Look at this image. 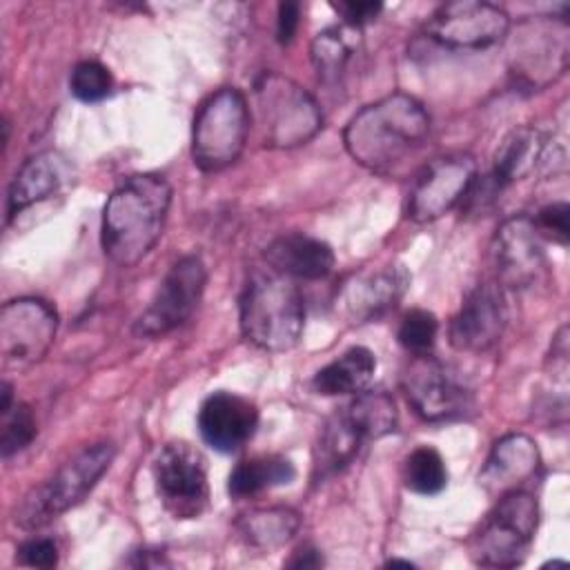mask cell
I'll list each match as a JSON object with an SVG mask.
<instances>
[{
	"label": "cell",
	"instance_id": "cell-1",
	"mask_svg": "<svg viewBox=\"0 0 570 570\" xmlns=\"http://www.w3.org/2000/svg\"><path fill=\"white\" fill-rule=\"evenodd\" d=\"M430 116L410 94H387L356 111L343 129L350 158L367 171L390 176L428 140Z\"/></svg>",
	"mask_w": 570,
	"mask_h": 570
},
{
	"label": "cell",
	"instance_id": "cell-2",
	"mask_svg": "<svg viewBox=\"0 0 570 570\" xmlns=\"http://www.w3.org/2000/svg\"><path fill=\"white\" fill-rule=\"evenodd\" d=\"M171 205V185L160 174H134L118 183L102 209L100 245L118 267H134L158 243Z\"/></svg>",
	"mask_w": 570,
	"mask_h": 570
},
{
	"label": "cell",
	"instance_id": "cell-3",
	"mask_svg": "<svg viewBox=\"0 0 570 570\" xmlns=\"http://www.w3.org/2000/svg\"><path fill=\"white\" fill-rule=\"evenodd\" d=\"M238 323L243 336L258 350L287 352L296 347L305 325L298 285L269 267L252 272L238 298Z\"/></svg>",
	"mask_w": 570,
	"mask_h": 570
},
{
	"label": "cell",
	"instance_id": "cell-4",
	"mask_svg": "<svg viewBox=\"0 0 570 570\" xmlns=\"http://www.w3.org/2000/svg\"><path fill=\"white\" fill-rule=\"evenodd\" d=\"M254 107L265 147L292 149L312 140L323 127L316 100L292 78L263 71L254 80Z\"/></svg>",
	"mask_w": 570,
	"mask_h": 570
},
{
	"label": "cell",
	"instance_id": "cell-5",
	"mask_svg": "<svg viewBox=\"0 0 570 570\" xmlns=\"http://www.w3.org/2000/svg\"><path fill=\"white\" fill-rule=\"evenodd\" d=\"M116 448L107 441L94 443L71 456L45 483L31 488L16 508V523L22 530H38L51 519L78 505L109 470Z\"/></svg>",
	"mask_w": 570,
	"mask_h": 570
},
{
	"label": "cell",
	"instance_id": "cell-6",
	"mask_svg": "<svg viewBox=\"0 0 570 570\" xmlns=\"http://www.w3.org/2000/svg\"><path fill=\"white\" fill-rule=\"evenodd\" d=\"M539 525L537 499L525 490L497 497L468 541L470 559L483 568H514L523 563Z\"/></svg>",
	"mask_w": 570,
	"mask_h": 570
},
{
	"label": "cell",
	"instance_id": "cell-7",
	"mask_svg": "<svg viewBox=\"0 0 570 570\" xmlns=\"http://www.w3.org/2000/svg\"><path fill=\"white\" fill-rule=\"evenodd\" d=\"M249 134V107L236 87L214 91L200 107L191 127L194 165L214 174L243 154Z\"/></svg>",
	"mask_w": 570,
	"mask_h": 570
},
{
	"label": "cell",
	"instance_id": "cell-8",
	"mask_svg": "<svg viewBox=\"0 0 570 570\" xmlns=\"http://www.w3.org/2000/svg\"><path fill=\"white\" fill-rule=\"evenodd\" d=\"M401 387L412 410L430 423L461 419L472 412V390L432 354H416L401 374Z\"/></svg>",
	"mask_w": 570,
	"mask_h": 570
},
{
	"label": "cell",
	"instance_id": "cell-9",
	"mask_svg": "<svg viewBox=\"0 0 570 570\" xmlns=\"http://www.w3.org/2000/svg\"><path fill=\"white\" fill-rule=\"evenodd\" d=\"M207 285V269L200 256L178 258L160 281L154 298L134 323V334L156 338L180 327L196 312Z\"/></svg>",
	"mask_w": 570,
	"mask_h": 570
},
{
	"label": "cell",
	"instance_id": "cell-10",
	"mask_svg": "<svg viewBox=\"0 0 570 570\" xmlns=\"http://www.w3.org/2000/svg\"><path fill=\"white\" fill-rule=\"evenodd\" d=\"M58 332L56 309L33 296L7 301L0 309V356L4 370H27L42 361Z\"/></svg>",
	"mask_w": 570,
	"mask_h": 570
},
{
	"label": "cell",
	"instance_id": "cell-11",
	"mask_svg": "<svg viewBox=\"0 0 570 570\" xmlns=\"http://www.w3.org/2000/svg\"><path fill=\"white\" fill-rule=\"evenodd\" d=\"M154 481L163 508L174 519H196L209 505L203 454L189 443H167L154 459Z\"/></svg>",
	"mask_w": 570,
	"mask_h": 570
},
{
	"label": "cell",
	"instance_id": "cell-12",
	"mask_svg": "<svg viewBox=\"0 0 570 570\" xmlns=\"http://www.w3.org/2000/svg\"><path fill=\"white\" fill-rule=\"evenodd\" d=\"M510 31L508 13L490 2L454 0L441 4L428 20L425 33L448 47L481 51L499 45Z\"/></svg>",
	"mask_w": 570,
	"mask_h": 570
},
{
	"label": "cell",
	"instance_id": "cell-13",
	"mask_svg": "<svg viewBox=\"0 0 570 570\" xmlns=\"http://www.w3.org/2000/svg\"><path fill=\"white\" fill-rule=\"evenodd\" d=\"M476 178V163L468 154H448L430 160L407 198L405 214L412 223H432L463 203Z\"/></svg>",
	"mask_w": 570,
	"mask_h": 570
},
{
	"label": "cell",
	"instance_id": "cell-14",
	"mask_svg": "<svg viewBox=\"0 0 570 570\" xmlns=\"http://www.w3.org/2000/svg\"><path fill=\"white\" fill-rule=\"evenodd\" d=\"M497 283L505 289H525L539 283L548 269L543 236L525 214L505 218L492 238Z\"/></svg>",
	"mask_w": 570,
	"mask_h": 570
},
{
	"label": "cell",
	"instance_id": "cell-15",
	"mask_svg": "<svg viewBox=\"0 0 570 570\" xmlns=\"http://www.w3.org/2000/svg\"><path fill=\"white\" fill-rule=\"evenodd\" d=\"M508 325L505 289L497 281L474 285L459 312L450 321V345L459 352H488L494 347Z\"/></svg>",
	"mask_w": 570,
	"mask_h": 570
},
{
	"label": "cell",
	"instance_id": "cell-16",
	"mask_svg": "<svg viewBox=\"0 0 570 570\" xmlns=\"http://www.w3.org/2000/svg\"><path fill=\"white\" fill-rule=\"evenodd\" d=\"M407 287L410 272L401 263L365 269L343 283L336 296V309L350 323H370L394 309Z\"/></svg>",
	"mask_w": 570,
	"mask_h": 570
},
{
	"label": "cell",
	"instance_id": "cell-17",
	"mask_svg": "<svg viewBox=\"0 0 570 570\" xmlns=\"http://www.w3.org/2000/svg\"><path fill=\"white\" fill-rule=\"evenodd\" d=\"M256 425V405L234 392H214L198 410V432L203 441L218 452L240 450L254 436Z\"/></svg>",
	"mask_w": 570,
	"mask_h": 570
},
{
	"label": "cell",
	"instance_id": "cell-18",
	"mask_svg": "<svg viewBox=\"0 0 570 570\" xmlns=\"http://www.w3.org/2000/svg\"><path fill=\"white\" fill-rule=\"evenodd\" d=\"M541 465V454L537 443L521 432H512L501 436L483 468L479 470V485L481 490L497 499L512 490H523V483L530 481Z\"/></svg>",
	"mask_w": 570,
	"mask_h": 570
},
{
	"label": "cell",
	"instance_id": "cell-19",
	"mask_svg": "<svg viewBox=\"0 0 570 570\" xmlns=\"http://www.w3.org/2000/svg\"><path fill=\"white\" fill-rule=\"evenodd\" d=\"M73 167L58 151H40L24 160L9 185L7 218L13 220L24 209L51 198L71 180Z\"/></svg>",
	"mask_w": 570,
	"mask_h": 570
},
{
	"label": "cell",
	"instance_id": "cell-20",
	"mask_svg": "<svg viewBox=\"0 0 570 570\" xmlns=\"http://www.w3.org/2000/svg\"><path fill=\"white\" fill-rule=\"evenodd\" d=\"M557 24L559 22H552V29L548 22H534L530 29L525 27L514 49L517 73L532 87H539L550 78L554 80L568 65L566 29L557 33Z\"/></svg>",
	"mask_w": 570,
	"mask_h": 570
},
{
	"label": "cell",
	"instance_id": "cell-21",
	"mask_svg": "<svg viewBox=\"0 0 570 570\" xmlns=\"http://www.w3.org/2000/svg\"><path fill=\"white\" fill-rule=\"evenodd\" d=\"M269 269L292 281H321L334 267L332 247L307 234H283L274 238L265 249Z\"/></svg>",
	"mask_w": 570,
	"mask_h": 570
},
{
	"label": "cell",
	"instance_id": "cell-22",
	"mask_svg": "<svg viewBox=\"0 0 570 570\" xmlns=\"http://www.w3.org/2000/svg\"><path fill=\"white\" fill-rule=\"evenodd\" d=\"M367 434L345 405L321 425L314 443V479H327L347 468L367 443Z\"/></svg>",
	"mask_w": 570,
	"mask_h": 570
},
{
	"label": "cell",
	"instance_id": "cell-23",
	"mask_svg": "<svg viewBox=\"0 0 570 570\" xmlns=\"http://www.w3.org/2000/svg\"><path fill=\"white\" fill-rule=\"evenodd\" d=\"M546 149L548 136L537 127L523 125L508 131L497 145L490 178L499 189H505L508 185L528 178L543 160Z\"/></svg>",
	"mask_w": 570,
	"mask_h": 570
},
{
	"label": "cell",
	"instance_id": "cell-24",
	"mask_svg": "<svg viewBox=\"0 0 570 570\" xmlns=\"http://www.w3.org/2000/svg\"><path fill=\"white\" fill-rule=\"evenodd\" d=\"M376 374V356L372 350L363 345H354L336 356L332 363L321 367L312 387L323 396H341V394H358L370 387Z\"/></svg>",
	"mask_w": 570,
	"mask_h": 570
},
{
	"label": "cell",
	"instance_id": "cell-25",
	"mask_svg": "<svg viewBox=\"0 0 570 570\" xmlns=\"http://www.w3.org/2000/svg\"><path fill=\"white\" fill-rule=\"evenodd\" d=\"M363 36L358 27L334 24L318 31L312 40L309 56L316 73L325 82H336L345 73L352 58L361 51Z\"/></svg>",
	"mask_w": 570,
	"mask_h": 570
},
{
	"label": "cell",
	"instance_id": "cell-26",
	"mask_svg": "<svg viewBox=\"0 0 570 570\" xmlns=\"http://www.w3.org/2000/svg\"><path fill=\"white\" fill-rule=\"evenodd\" d=\"M301 517L287 505H269L245 512L236 528L245 543L258 550H274L285 546L298 530Z\"/></svg>",
	"mask_w": 570,
	"mask_h": 570
},
{
	"label": "cell",
	"instance_id": "cell-27",
	"mask_svg": "<svg viewBox=\"0 0 570 570\" xmlns=\"http://www.w3.org/2000/svg\"><path fill=\"white\" fill-rule=\"evenodd\" d=\"M296 476V470L292 465L289 459L285 456H254V459H245L240 461L227 481V490L232 497L236 499H245V497H254L263 490L276 488V485H285Z\"/></svg>",
	"mask_w": 570,
	"mask_h": 570
},
{
	"label": "cell",
	"instance_id": "cell-28",
	"mask_svg": "<svg viewBox=\"0 0 570 570\" xmlns=\"http://www.w3.org/2000/svg\"><path fill=\"white\" fill-rule=\"evenodd\" d=\"M403 481L405 488L416 494H439L448 485V470L441 454L430 445L412 450L403 463Z\"/></svg>",
	"mask_w": 570,
	"mask_h": 570
},
{
	"label": "cell",
	"instance_id": "cell-29",
	"mask_svg": "<svg viewBox=\"0 0 570 570\" xmlns=\"http://www.w3.org/2000/svg\"><path fill=\"white\" fill-rule=\"evenodd\" d=\"M439 334V321L428 309H410L396 332L399 343L412 354H430Z\"/></svg>",
	"mask_w": 570,
	"mask_h": 570
},
{
	"label": "cell",
	"instance_id": "cell-30",
	"mask_svg": "<svg viewBox=\"0 0 570 570\" xmlns=\"http://www.w3.org/2000/svg\"><path fill=\"white\" fill-rule=\"evenodd\" d=\"M111 73L96 60H82L71 69L69 89L82 102H100L111 91Z\"/></svg>",
	"mask_w": 570,
	"mask_h": 570
},
{
	"label": "cell",
	"instance_id": "cell-31",
	"mask_svg": "<svg viewBox=\"0 0 570 570\" xmlns=\"http://www.w3.org/2000/svg\"><path fill=\"white\" fill-rule=\"evenodd\" d=\"M2 436H0V450L2 456L9 459L11 454L24 450L33 436H36V416L27 403H16L7 414H2Z\"/></svg>",
	"mask_w": 570,
	"mask_h": 570
},
{
	"label": "cell",
	"instance_id": "cell-32",
	"mask_svg": "<svg viewBox=\"0 0 570 570\" xmlns=\"http://www.w3.org/2000/svg\"><path fill=\"white\" fill-rule=\"evenodd\" d=\"M568 214H570V207L568 203H550L546 205L543 209H539L534 225L539 229L541 236H548V238H554L557 243L566 245L568 243Z\"/></svg>",
	"mask_w": 570,
	"mask_h": 570
},
{
	"label": "cell",
	"instance_id": "cell-33",
	"mask_svg": "<svg viewBox=\"0 0 570 570\" xmlns=\"http://www.w3.org/2000/svg\"><path fill=\"white\" fill-rule=\"evenodd\" d=\"M16 561L29 568H53L58 563V546L47 537L29 539L18 548Z\"/></svg>",
	"mask_w": 570,
	"mask_h": 570
},
{
	"label": "cell",
	"instance_id": "cell-34",
	"mask_svg": "<svg viewBox=\"0 0 570 570\" xmlns=\"http://www.w3.org/2000/svg\"><path fill=\"white\" fill-rule=\"evenodd\" d=\"M332 9L343 18L345 24L352 27H363L365 22L374 20L383 4L381 2H372V0H363V2H354V0H341V2H332Z\"/></svg>",
	"mask_w": 570,
	"mask_h": 570
},
{
	"label": "cell",
	"instance_id": "cell-35",
	"mask_svg": "<svg viewBox=\"0 0 570 570\" xmlns=\"http://www.w3.org/2000/svg\"><path fill=\"white\" fill-rule=\"evenodd\" d=\"M298 20H301V4L294 0H285L278 4V16H276V40L281 45L292 42V38L296 36L298 29Z\"/></svg>",
	"mask_w": 570,
	"mask_h": 570
},
{
	"label": "cell",
	"instance_id": "cell-36",
	"mask_svg": "<svg viewBox=\"0 0 570 570\" xmlns=\"http://www.w3.org/2000/svg\"><path fill=\"white\" fill-rule=\"evenodd\" d=\"M325 561H323V554L321 550L312 548V546H305L301 550L294 552V557L287 561L289 568H321Z\"/></svg>",
	"mask_w": 570,
	"mask_h": 570
},
{
	"label": "cell",
	"instance_id": "cell-37",
	"mask_svg": "<svg viewBox=\"0 0 570 570\" xmlns=\"http://www.w3.org/2000/svg\"><path fill=\"white\" fill-rule=\"evenodd\" d=\"M129 566H136V568H160V566H169V561L165 559L163 552L158 550H136L134 557L127 561Z\"/></svg>",
	"mask_w": 570,
	"mask_h": 570
},
{
	"label": "cell",
	"instance_id": "cell-38",
	"mask_svg": "<svg viewBox=\"0 0 570 570\" xmlns=\"http://www.w3.org/2000/svg\"><path fill=\"white\" fill-rule=\"evenodd\" d=\"M2 401H0V414H7L13 407V394H11V385L7 381H2Z\"/></svg>",
	"mask_w": 570,
	"mask_h": 570
},
{
	"label": "cell",
	"instance_id": "cell-39",
	"mask_svg": "<svg viewBox=\"0 0 570 570\" xmlns=\"http://www.w3.org/2000/svg\"><path fill=\"white\" fill-rule=\"evenodd\" d=\"M385 566H403V568H412L414 563H410V561H405V559H390Z\"/></svg>",
	"mask_w": 570,
	"mask_h": 570
}]
</instances>
